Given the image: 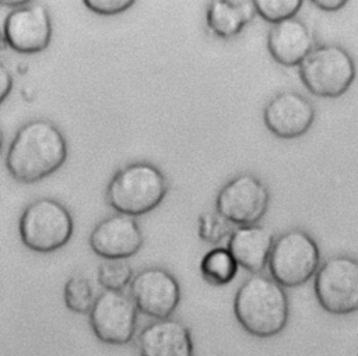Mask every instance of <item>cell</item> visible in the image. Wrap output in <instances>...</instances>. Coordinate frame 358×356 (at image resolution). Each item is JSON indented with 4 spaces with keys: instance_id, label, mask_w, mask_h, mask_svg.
Instances as JSON below:
<instances>
[{
    "instance_id": "30bf717a",
    "label": "cell",
    "mask_w": 358,
    "mask_h": 356,
    "mask_svg": "<svg viewBox=\"0 0 358 356\" xmlns=\"http://www.w3.org/2000/svg\"><path fill=\"white\" fill-rule=\"evenodd\" d=\"M129 289L137 311L154 320L172 317L180 303L179 282L162 267L141 269L133 276Z\"/></svg>"
},
{
    "instance_id": "44dd1931",
    "label": "cell",
    "mask_w": 358,
    "mask_h": 356,
    "mask_svg": "<svg viewBox=\"0 0 358 356\" xmlns=\"http://www.w3.org/2000/svg\"><path fill=\"white\" fill-rule=\"evenodd\" d=\"M256 13L270 24L294 18L301 10L302 0H255Z\"/></svg>"
},
{
    "instance_id": "d6986e66",
    "label": "cell",
    "mask_w": 358,
    "mask_h": 356,
    "mask_svg": "<svg viewBox=\"0 0 358 356\" xmlns=\"http://www.w3.org/2000/svg\"><path fill=\"white\" fill-rule=\"evenodd\" d=\"M63 299L66 307L76 314H90L94 302V288L84 275H73L64 285Z\"/></svg>"
},
{
    "instance_id": "ba28073f",
    "label": "cell",
    "mask_w": 358,
    "mask_h": 356,
    "mask_svg": "<svg viewBox=\"0 0 358 356\" xmlns=\"http://www.w3.org/2000/svg\"><path fill=\"white\" fill-rule=\"evenodd\" d=\"M270 201L267 186L252 173H241L227 181L215 198V212L238 226L257 225Z\"/></svg>"
},
{
    "instance_id": "7c38bea8",
    "label": "cell",
    "mask_w": 358,
    "mask_h": 356,
    "mask_svg": "<svg viewBox=\"0 0 358 356\" xmlns=\"http://www.w3.org/2000/svg\"><path fill=\"white\" fill-rule=\"evenodd\" d=\"M315 120L313 103L296 91H284L273 96L263 109L267 130L282 140L302 137Z\"/></svg>"
},
{
    "instance_id": "e0dca14e",
    "label": "cell",
    "mask_w": 358,
    "mask_h": 356,
    "mask_svg": "<svg viewBox=\"0 0 358 356\" xmlns=\"http://www.w3.org/2000/svg\"><path fill=\"white\" fill-rule=\"evenodd\" d=\"M255 14L252 0H214L207 7L206 20L214 36L229 39L236 36Z\"/></svg>"
},
{
    "instance_id": "6da1fadb",
    "label": "cell",
    "mask_w": 358,
    "mask_h": 356,
    "mask_svg": "<svg viewBox=\"0 0 358 356\" xmlns=\"http://www.w3.org/2000/svg\"><path fill=\"white\" fill-rule=\"evenodd\" d=\"M67 141L49 120L34 119L22 124L6 155V168L21 183H36L53 175L67 159Z\"/></svg>"
},
{
    "instance_id": "cb8c5ba5",
    "label": "cell",
    "mask_w": 358,
    "mask_h": 356,
    "mask_svg": "<svg viewBox=\"0 0 358 356\" xmlns=\"http://www.w3.org/2000/svg\"><path fill=\"white\" fill-rule=\"evenodd\" d=\"M14 85L13 75L7 66L0 61V105L7 99V96L11 94Z\"/></svg>"
},
{
    "instance_id": "8992f818",
    "label": "cell",
    "mask_w": 358,
    "mask_h": 356,
    "mask_svg": "<svg viewBox=\"0 0 358 356\" xmlns=\"http://www.w3.org/2000/svg\"><path fill=\"white\" fill-rule=\"evenodd\" d=\"M320 265V250L316 240L298 228L281 233L268 257L270 278L282 288H296L315 276Z\"/></svg>"
},
{
    "instance_id": "52a82bcc",
    "label": "cell",
    "mask_w": 358,
    "mask_h": 356,
    "mask_svg": "<svg viewBox=\"0 0 358 356\" xmlns=\"http://www.w3.org/2000/svg\"><path fill=\"white\" fill-rule=\"evenodd\" d=\"M313 292L319 306L330 314L358 311V260L348 254L324 260L315 274Z\"/></svg>"
},
{
    "instance_id": "4316f807",
    "label": "cell",
    "mask_w": 358,
    "mask_h": 356,
    "mask_svg": "<svg viewBox=\"0 0 358 356\" xmlns=\"http://www.w3.org/2000/svg\"><path fill=\"white\" fill-rule=\"evenodd\" d=\"M3 131H1V127H0V152H1V148H3Z\"/></svg>"
},
{
    "instance_id": "7a4b0ae2",
    "label": "cell",
    "mask_w": 358,
    "mask_h": 356,
    "mask_svg": "<svg viewBox=\"0 0 358 356\" xmlns=\"http://www.w3.org/2000/svg\"><path fill=\"white\" fill-rule=\"evenodd\" d=\"M234 314L239 325L253 336L278 335L287 327L289 317L285 288L266 275H252L235 293Z\"/></svg>"
},
{
    "instance_id": "7402d4cb",
    "label": "cell",
    "mask_w": 358,
    "mask_h": 356,
    "mask_svg": "<svg viewBox=\"0 0 358 356\" xmlns=\"http://www.w3.org/2000/svg\"><path fill=\"white\" fill-rule=\"evenodd\" d=\"M199 222V235L208 243H218L229 232V222L217 212H204Z\"/></svg>"
},
{
    "instance_id": "9a60e30c",
    "label": "cell",
    "mask_w": 358,
    "mask_h": 356,
    "mask_svg": "<svg viewBox=\"0 0 358 356\" xmlns=\"http://www.w3.org/2000/svg\"><path fill=\"white\" fill-rule=\"evenodd\" d=\"M313 47L315 40L310 29L296 17L274 24L268 29V53L281 66H299Z\"/></svg>"
},
{
    "instance_id": "2e32d148",
    "label": "cell",
    "mask_w": 358,
    "mask_h": 356,
    "mask_svg": "<svg viewBox=\"0 0 358 356\" xmlns=\"http://www.w3.org/2000/svg\"><path fill=\"white\" fill-rule=\"evenodd\" d=\"M274 240V235L264 226H238L231 232L227 249L238 267L256 275L267 267Z\"/></svg>"
},
{
    "instance_id": "f1b7e54d",
    "label": "cell",
    "mask_w": 358,
    "mask_h": 356,
    "mask_svg": "<svg viewBox=\"0 0 358 356\" xmlns=\"http://www.w3.org/2000/svg\"><path fill=\"white\" fill-rule=\"evenodd\" d=\"M357 356H358V355H357Z\"/></svg>"
},
{
    "instance_id": "484cf974",
    "label": "cell",
    "mask_w": 358,
    "mask_h": 356,
    "mask_svg": "<svg viewBox=\"0 0 358 356\" xmlns=\"http://www.w3.org/2000/svg\"><path fill=\"white\" fill-rule=\"evenodd\" d=\"M29 1L28 0H6V1H0V4L1 6H7V7H10L11 10H14V8H20V7H24V6H27Z\"/></svg>"
},
{
    "instance_id": "d4e9b609",
    "label": "cell",
    "mask_w": 358,
    "mask_h": 356,
    "mask_svg": "<svg viewBox=\"0 0 358 356\" xmlns=\"http://www.w3.org/2000/svg\"><path fill=\"white\" fill-rule=\"evenodd\" d=\"M312 4L323 11H338L347 4V1L345 0H312Z\"/></svg>"
},
{
    "instance_id": "277c9868",
    "label": "cell",
    "mask_w": 358,
    "mask_h": 356,
    "mask_svg": "<svg viewBox=\"0 0 358 356\" xmlns=\"http://www.w3.org/2000/svg\"><path fill=\"white\" fill-rule=\"evenodd\" d=\"M305 88L319 98H338L355 80V61L340 45L315 46L298 66Z\"/></svg>"
},
{
    "instance_id": "3957f363",
    "label": "cell",
    "mask_w": 358,
    "mask_h": 356,
    "mask_svg": "<svg viewBox=\"0 0 358 356\" xmlns=\"http://www.w3.org/2000/svg\"><path fill=\"white\" fill-rule=\"evenodd\" d=\"M168 193L165 175L150 162L120 168L106 187V202L117 214L140 216L155 209Z\"/></svg>"
},
{
    "instance_id": "ac0fdd59",
    "label": "cell",
    "mask_w": 358,
    "mask_h": 356,
    "mask_svg": "<svg viewBox=\"0 0 358 356\" xmlns=\"http://www.w3.org/2000/svg\"><path fill=\"white\" fill-rule=\"evenodd\" d=\"M238 264L227 247H214L200 261L201 278L214 286H222L234 281Z\"/></svg>"
},
{
    "instance_id": "603a6c76",
    "label": "cell",
    "mask_w": 358,
    "mask_h": 356,
    "mask_svg": "<svg viewBox=\"0 0 358 356\" xmlns=\"http://www.w3.org/2000/svg\"><path fill=\"white\" fill-rule=\"evenodd\" d=\"M83 3L88 10L101 15L119 14L134 4L133 0H84Z\"/></svg>"
},
{
    "instance_id": "9c48e42d",
    "label": "cell",
    "mask_w": 358,
    "mask_h": 356,
    "mask_svg": "<svg viewBox=\"0 0 358 356\" xmlns=\"http://www.w3.org/2000/svg\"><path fill=\"white\" fill-rule=\"evenodd\" d=\"M137 309L130 295L123 290H103L90 311L94 335L106 345H127L137 328Z\"/></svg>"
},
{
    "instance_id": "5b68a950",
    "label": "cell",
    "mask_w": 358,
    "mask_h": 356,
    "mask_svg": "<svg viewBox=\"0 0 358 356\" xmlns=\"http://www.w3.org/2000/svg\"><path fill=\"white\" fill-rule=\"evenodd\" d=\"M73 229L70 211L49 197L28 204L18 222L22 244L36 253H52L62 249L71 239Z\"/></svg>"
},
{
    "instance_id": "5bb4252c",
    "label": "cell",
    "mask_w": 358,
    "mask_h": 356,
    "mask_svg": "<svg viewBox=\"0 0 358 356\" xmlns=\"http://www.w3.org/2000/svg\"><path fill=\"white\" fill-rule=\"evenodd\" d=\"M140 356H194L189 327L173 317L154 320L137 335Z\"/></svg>"
},
{
    "instance_id": "ffe728a7",
    "label": "cell",
    "mask_w": 358,
    "mask_h": 356,
    "mask_svg": "<svg viewBox=\"0 0 358 356\" xmlns=\"http://www.w3.org/2000/svg\"><path fill=\"white\" fill-rule=\"evenodd\" d=\"M134 274L124 260H106L98 267V282L105 290H123Z\"/></svg>"
},
{
    "instance_id": "8fae6325",
    "label": "cell",
    "mask_w": 358,
    "mask_h": 356,
    "mask_svg": "<svg viewBox=\"0 0 358 356\" xmlns=\"http://www.w3.org/2000/svg\"><path fill=\"white\" fill-rule=\"evenodd\" d=\"M4 42L15 52L34 54L45 50L52 39V20L48 8L29 1L14 8L3 22Z\"/></svg>"
},
{
    "instance_id": "83f0119b",
    "label": "cell",
    "mask_w": 358,
    "mask_h": 356,
    "mask_svg": "<svg viewBox=\"0 0 358 356\" xmlns=\"http://www.w3.org/2000/svg\"><path fill=\"white\" fill-rule=\"evenodd\" d=\"M3 42H4V38H3V32L0 31V49L3 47Z\"/></svg>"
},
{
    "instance_id": "4fadbf2b",
    "label": "cell",
    "mask_w": 358,
    "mask_h": 356,
    "mask_svg": "<svg viewBox=\"0 0 358 356\" xmlns=\"http://www.w3.org/2000/svg\"><path fill=\"white\" fill-rule=\"evenodd\" d=\"M88 242L91 250L105 260H126L140 251L144 237L134 218L116 214L98 222Z\"/></svg>"
}]
</instances>
